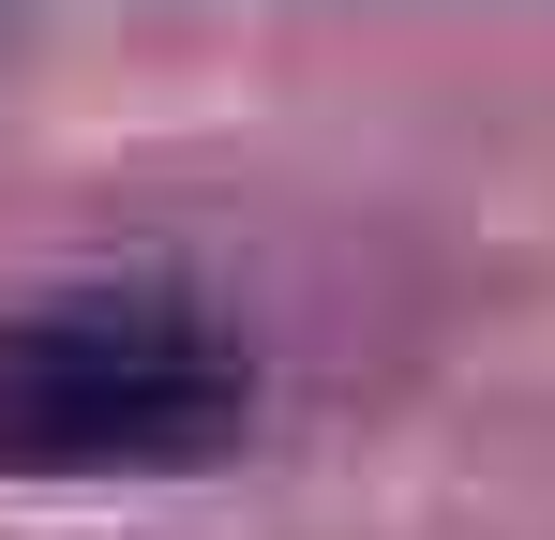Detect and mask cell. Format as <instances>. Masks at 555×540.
Instances as JSON below:
<instances>
[{
  "label": "cell",
  "instance_id": "6da1fadb",
  "mask_svg": "<svg viewBox=\"0 0 555 540\" xmlns=\"http://www.w3.org/2000/svg\"><path fill=\"white\" fill-rule=\"evenodd\" d=\"M256 421V346L195 285H46L0 316V465H210Z\"/></svg>",
  "mask_w": 555,
  "mask_h": 540
}]
</instances>
